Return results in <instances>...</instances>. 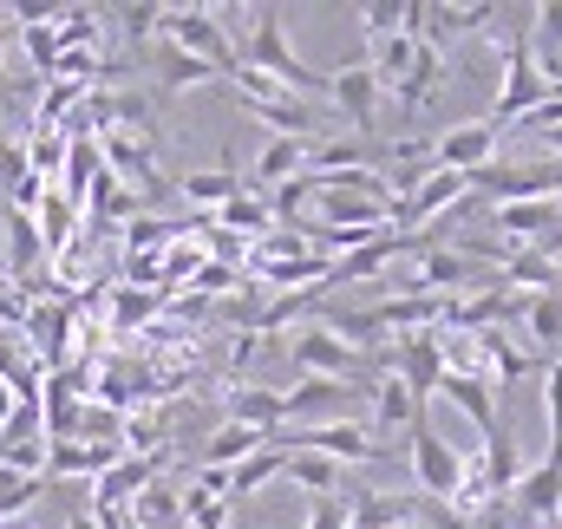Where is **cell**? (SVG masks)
Segmentation results:
<instances>
[{
  "mask_svg": "<svg viewBox=\"0 0 562 529\" xmlns=\"http://www.w3.org/2000/svg\"><path fill=\"white\" fill-rule=\"evenodd\" d=\"M497 53H504V79H497V99H491V132L504 137V125H524L543 99H550V79L537 72V59H530V26H524V13H517V26L510 33H497Z\"/></svg>",
  "mask_w": 562,
  "mask_h": 529,
  "instance_id": "cell-1",
  "label": "cell"
},
{
  "mask_svg": "<svg viewBox=\"0 0 562 529\" xmlns=\"http://www.w3.org/2000/svg\"><path fill=\"white\" fill-rule=\"evenodd\" d=\"M157 33H164L177 53L203 59L216 79H236V72H243L236 40H229V13H223V7H164V13H157Z\"/></svg>",
  "mask_w": 562,
  "mask_h": 529,
  "instance_id": "cell-2",
  "label": "cell"
},
{
  "mask_svg": "<svg viewBox=\"0 0 562 529\" xmlns=\"http://www.w3.org/2000/svg\"><path fill=\"white\" fill-rule=\"evenodd\" d=\"M236 59H243L249 72L281 79L294 99H301V92H327V72L301 66V53L288 46V20H281V7H262V13H256V33H249V46H236Z\"/></svg>",
  "mask_w": 562,
  "mask_h": 529,
  "instance_id": "cell-3",
  "label": "cell"
},
{
  "mask_svg": "<svg viewBox=\"0 0 562 529\" xmlns=\"http://www.w3.org/2000/svg\"><path fill=\"white\" fill-rule=\"evenodd\" d=\"M276 451H314V458H353V464H380V458H393L360 418H327V425H281L276 438H269Z\"/></svg>",
  "mask_w": 562,
  "mask_h": 529,
  "instance_id": "cell-4",
  "label": "cell"
},
{
  "mask_svg": "<svg viewBox=\"0 0 562 529\" xmlns=\"http://www.w3.org/2000/svg\"><path fill=\"white\" fill-rule=\"evenodd\" d=\"M413 477H419L425 504H451L464 477V451L431 425V412H413Z\"/></svg>",
  "mask_w": 562,
  "mask_h": 529,
  "instance_id": "cell-5",
  "label": "cell"
},
{
  "mask_svg": "<svg viewBox=\"0 0 562 529\" xmlns=\"http://www.w3.org/2000/svg\"><path fill=\"white\" fill-rule=\"evenodd\" d=\"M471 190L491 196V203H557L562 164L557 157H543V164H484V170H471Z\"/></svg>",
  "mask_w": 562,
  "mask_h": 529,
  "instance_id": "cell-6",
  "label": "cell"
},
{
  "mask_svg": "<svg viewBox=\"0 0 562 529\" xmlns=\"http://www.w3.org/2000/svg\"><path fill=\"white\" fill-rule=\"evenodd\" d=\"M464 196H471V177H458V170H431L406 203H393V229H425V223L451 216Z\"/></svg>",
  "mask_w": 562,
  "mask_h": 529,
  "instance_id": "cell-7",
  "label": "cell"
},
{
  "mask_svg": "<svg viewBox=\"0 0 562 529\" xmlns=\"http://www.w3.org/2000/svg\"><path fill=\"white\" fill-rule=\"evenodd\" d=\"M510 510H517V529H537V524H557L562 510V464H530L517 484H510V497H504Z\"/></svg>",
  "mask_w": 562,
  "mask_h": 529,
  "instance_id": "cell-8",
  "label": "cell"
},
{
  "mask_svg": "<svg viewBox=\"0 0 562 529\" xmlns=\"http://www.w3.org/2000/svg\"><path fill=\"white\" fill-rule=\"evenodd\" d=\"M314 203H321V229H347V236H386L393 229V203H367L353 190H314Z\"/></svg>",
  "mask_w": 562,
  "mask_h": 529,
  "instance_id": "cell-9",
  "label": "cell"
},
{
  "mask_svg": "<svg viewBox=\"0 0 562 529\" xmlns=\"http://www.w3.org/2000/svg\"><path fill=\"white\" fill-rule=\"evenodd\" d=\"M484 164H497V132H491L484 119L451 125L445 137H431V170H458V177H471V170H484Z\"/></svg>",
  "mask_w": 562,
  "mask_h": 529,
  "instance_id": "cell-10",
  "label": "cell"
},
{
  "mask_svg": "<svg viewBox=\"0 0 562 529\" xmlns=\"http://www.w3.org/2000/svg\"><path fill=\"white\" fill-rule=\"evenodd\" d=\"M327 92H334V105H340V119L353 125V132H373V119H380V79L367 72V59L353 66H334L327 72Z\"/></svg>",
  "mask_w": 562,
  "mask_h": 529,
  "instance_id": "cell-11",
  "label": "cell"
},
{
  "mask_svg": "<svg viewBox=\"0 0 562 529\" xmlns=\"http://www.w3.org/2000/svg\"><path fill=\"white\" fill-rule=\"evenodd\" d=\"M125 451L119 444H92V438H53L46 444V484H72V477H105Z\"/></svg>",
  "mask_w": 562,
  "mask_h": 529,
  "instance_id": "cell-12",
  "label": "cell"
},
{
  "mask_svg": "<svg viewBox=\"0 0 562 529\" xmlns=\"http://www.w3.org/2000/svg\"><path fill=\"white\" fill-rule=\"evenodd\" d=\"M164 458L170 451H125L105 477H99V491H92V504H105V510H132V497L157 484V471H164Z\"/></svg>",
  "mask_w": 562,
  "mask_h": 529,
  "instance_id": "cell-13",
  "label": "cell"
},
{
  "mask_svg": "<svg viewBox=\"0 0 562 529\" xmlns=\"http://www.w3.org/2000/svg\"><path fill=\"white\" fill-rule=\"evenodd\" d=\"M294 367L301 373H314V380H353V367H360V353L347 347V340H334L327 327H301L294 334Z\"/></svg>",
  "mask_w": 562,
  "mask_h": 529,
  "instance_id": "cell-14",
  "label": "cell"
},
{
  "mask_svg": "<svg viewBox=\"0 0 562 529\" xmlns=\"http://www.w3.org/2000/svg\"><path fill=\"white\" fill-rule=\"evenodd\" d=\"M243 112L256 119V125H269L276 137H307L321 125V112L307 105V99H294L288 86H269V92H256V99H243Z\"/></svg>",
  "mask_w": 562,
  "mask_h": 529,
  "instance_id": "cell-15",
  "label": "cell"
},
{
  "mask_svg": "<svg viewBox=\"0 0 562 529\" xmlns=\"http://www.w3.org/2000/svg\"><path fill=\"white\" fill-rule=\"evenodd\" d=\"M353 398H347V386H334V380H307V386H294V393H281V425H327V418H340Z\"/></svg>",
  "mask_w": 562,
  "mask_h": 529,
  "instance_id": "cell-16",
  "label": "cell"
},
{
  "mask_svg": "<svg viewBox=\"0 0 562 529\" xmlns=\"http://www.w3.org/2000/svg\"><path fill=\"white\" fill-rule=\"evenodd\" d=\"M229 425H249L262 438L281 431V393L276 386H229Z\"/></svg>",
  "mask_w": 562,
  "mask_h": 529,
  "instance_id": "cell-17",
  "label": "cell"
},
{
  "mask_svg": "<svg viewBox=\"0 0 562 529\" xmlns=\"http://www.w3.org/2000/svg\"><path fill=\"white\" fill-rule=\"evenodd\" d=\"M438 393L451 398L471 425H477V438H497V431H504V425H497V393H491L484 380H451V373H445V380H438Z\"/></svg>",
  "mask_w": 562,
  "mask_h": 529,
  "instance_id": "cell-18",
  "label": "cell"
},
{
  "mask_svg": "<svg viewBox=\"0 0 562 529\" xmlns=\"http://www.w3.org/2000/svg\"><path fill=\"white\" fill-rule=\"evenodd\" d=\"M445 79H451V72H445V53L419 40V53H413V66H406V79H400V92H393V99H400L406 112H419V105L438 92V86H445Z\"/></svg>",
  "mask_w": 562,
  "mask_h": 529,
  "instance_id": "cell-19",
  "label": "cell"
},
{
  "mask_svg": "<svg viewBox=\"0 0 562 529\" xmlns=\"http://www.w3.org/2000/svg\"><path fill=\"white\" fill-rule=\"evenodd\" d=\"M59 177H66V190H59V196L79 210V203H86V190L105 177V157H99V144H92V137H66V170H59Z\"/></svg>",
  "mask_w": 562,
  "mask_h": 529,
  "instance_id": "cell-20",
  "label": "cell"
},
{
  "mask_svg": "<svg viewBox=\"0 0 562 529\" xmlns=\"http://www.w3.org/2000/svg\"><path fill=\"white\" fill-rule=\"evenodd\" d=\"M367 393H373V418H360V425H367L373 438H380V431H400V425H413V412H419V405H413V393H406L393 373H380Z\"/></svg>",
  "mask_w": 562,
  "mask_h": 529,
  "instance_id": "cell-21",
  "label": "cell"
},
{
  "mask_svg": "<svg viewBox=\"0 0 562 529\" xmlns=\"http://www.w3.org/2000/svg\"><path fill=\"white\" fill-rule=\"evenodd\" d=\"M281 471H288V451H276V444H262L256 458L229 464L223 477H229V497H256V491H269V484H281Z\"/></svg>",
  "mask_w": 562,
  "mask_h": 529,
  "instance_id": "cell-22",
  "label": "cell"
},
{
  "mask_svg": "<svg viewBox=\"0 0 562 529\" xmlns=\"http://www.w3.org/2000/svg\"><path fill=\"white\" fill-rule=\"evenodd\" d=\"M132 524H138V529H183V491L157 477L150 491L132 497Z\"/></svg>",
  "mask_w": 562,
  "mask_h": 529,
  "instance_id": "cell-23",
  "label": "cell"
},
{
  "mask_svg": "<svg viewBox=\"0 0 562 529\" xmlns=\"http://www.w3.org/2000/svg\"><path fill=\"white\" fill-rule=\"evenodd\" d=\"M236 190H243V177H236L229 164H223V170H190V177H177V196L196 203V210H223Z\"/></svg>",
  "mask_w": 562,
  "mask_h": 529,
  "instance_id": "cell-24",
  "label": "cell"
},
{
  "mask_svg": "<svg viewBox=\"0 0 562 529\" xmlns=\"http://www.w3.org/2000/svg\"><path fill=\"white\" fill-rule=\"evenodd\" d=\"M216 229H243L249 243H262V236L276 229V216H269V196H249V190H236V196L216 210Z\"/></svg>",
  "mask_w": 562,
  "mask_h": 529,
  "instance_id": "cell-25",
  "label": "cell"
},
{
  "mask_svg": "<svg viewBox=\"0 0 562 529\" xmlns=\"http://www.w3.org/2000/svg\"><path fill=\"white\" fill-rule=\"evenodd\" d=\"M262 444H269L262 431H249V425H223V431H216V438L203 444V458H196V464H210V471H229V464H243V458H256Z\"/></svg>",
  "mask_w": 562,
  "mask_h": 529,
  "instance_id": "cell-26",
  "label": "cell"
},
{
  "mask_svg": "<svg viewBox=\"0 0 562 529\" xmlns=\"http://www.w3.org/2000/svg\"><path fill=\"white\" fill-rule=\"evenodd\" d=\"M307 137H276L262 157H256V170H249V183H288L294 170H307Z\"/></svg>",
  "mask_w": 562,
  "mask_h": 529,
  "instance_id": "cell-27",
  "label": "cell"
},
{
  "mask_svg": "<svg viewBox=\"0 0 562 529\" xmlns=\"http://www.w3.org/2000/svg\"><path fill=\"white\" fill-rule=\"evenodd\" d=\"M288 484H301V491H314V497H340V464L334 458H314V451H288V471H281Z\"/></svg>",
  "mask_w": 562,
  "mask_h": 529,
  "instance_id": "cell-28",
  "label": "cell"
},
{
  "mask_svg": "<svg viewBox=\"0 0 562 529\" xmlns=\"http://www.w3.org/2000/svg\"><path fill=\"white\" fill-rule=\"evenodd\" d=\"M46 262V249H40V229H33V216H7V268H13V281H26L33 268Z\"/></svg>",
  "mask_w": 562,
  "mask_h": 529,
  "instance_id": "cell-29",
  "label": "cell"
},
{
  "mask_svg": "<svg viewBox=\"0 0 562 529\" xmlns=\"http://www.w3.org/2000/svg\"><path fill=\"white\" fill-rule=\"evenodd\" d=\"M524 327H530V340H537L543 353H562V294H530Z\"/></svg>",
  "mask_w": 562,
  "mask_h": 529,
  "instance_id": "cell-30",
  "label": "cell"
},
{
  "mask_svg": "<svg viewBox=\"0 0 562 529\" xmlns=\"http://www.w3.org/2000/svg\"><path fill=\"white\" fill-rule=\"evenodd\" d=\"M157 307H164V294H157V288H119V294H112V334L144 327Z\"/></svg>",
  "mask_w": 562,
  "mask_h": 529,
  "instance_id": "cell-31",
  "label": "cell"
},
{
  "mask_svg": "<svg viewBox=\"0 0 562 529\" xmlns=\"http://www.w3.org/2000/svg\"><path fill=\"white\" fill-rule=\"evenodd\" d=\"M40 497H46V477H20V471H0V524L26 517Z\"/></svg>",
  "mask_w": 562,
  "mask_h": 529,
  "instance_id": "cell-32",
  "label": "cell"
},
{
  "mask_svg": "<svg viewBox=\"0 0 562 529\" xmlns=\"http://www.w3.org/2000/svg\"><path fill=\"white\" fill-rule=\"evenodd\" d=\"M26 170H33L40 183H53V177L66 170V132H33L26 137Z\"/></svg>",
  "mask_w": 562,
  "mask_h": 529,
  "instance_id": "cell-33",
  "label": "cell"
},
{
  "mask_svg": "<svg viewBox=\"0 0 562 529\" xmlns=\"http://www.w3.org/2000/svg\"><path fill=\"white\" fill-rule=\"evenodd\" d=\"M203 79H216L203 59H190V53L164 46V72H157V92H190V86H203Z\"/></svg>",
  "mask_w": 562,
  "mask_h": 529,
  "instance_id": "cell-34",
  "label": "cell"
},
{
  "mask_svg": "<svg viewBox=\"0 0 562 529\" xmlns=\"http://www.w3.org/2000/svg\"><path fill=\"white\" fill-rule=\"evenodd\" d=\"M353 20L367 26V40H393V33H406V0H367V7H353Z\"/></svg>",
  "mask_w": 562,
  "mask_h": 529,
  "instance_id": "cell-35",
  "label": "cell"
},
{
  "mask_svg": "<svg viewBox=\"0 0 562 529\" xmlns=\"http://www.w3.org/2000/svg\"><path fill=\"white\" fill-rule=\"evenodd\" d=\"M157 13H164L157 0H125V7H105V20H119L132 46H144V40H157Z\"/></svg>",
  "mask_w": 562,
  "mask_h": 529,
  "instance_id": "cell-36",
  "label": "cell"
},
{
  "mask_svg": "<svg viewBox=\"0 0 562 529\" xmlns=\"http://www.w3.org/2000/svg\"><path fill=\"white\" fill-rule=\"evenodd\" d=\"M26 177H33V170H26V144H13V137L0 132V183H7V196H13Z\"/></svg>",
  "mask_w": 562,
  "mask_h": 529,
  "instance_id": "cell-37",
  "label": "cell"
},
{
  "mask_svg": "<svg viewBox=\"0 0 562 529\" xmlns=\"http://www.w3.org/2000/svg\"><path fill=\"white\" fill-rule=\"evenodd\" d=\"M301 529H347V497H314Z\"/></svg>",
  "mask_w": 562,
  "mask_h": 529,
  "instance_id": "cell-38",
  "label": "cell"
},
{
  "mask_svg": "<svg viewBox=\"0 0 562 529\" xmlns=\"http://www.w3.org/2000/svg\"><path fill=\"white\" fill-rule=\"evenodd\" d=\"M537 137H543V150H550V157L562 164V125H550V132H537Z\"/></svg>",
  "mask_w": 562,
  "mask_h": 529,
  "instance_id": "cell-39",
  "label": "cell"
},
{
  "mask_svg": "<svg viewBox=\"0 0 562 529\" xmlns=\"http://www.w3.org/2000/svg\"><path fill=\"white\" fill-rule=\"evenodd\" d=\"M66 529H99V524H92V510H72V517H66Z\"/></svg>",
  "mask_w": 562,
  "mask_h": 529,
  "instance_id": "cell-40",
  "label": "cell"
},
{
  "mask_svg": "<svg viewBox=\"0 0 562 529\" xmlns=\"http://www.w3.org/2000/svg\"><path fill=\"white\" fill-rule=\"evenodd\" d=\"M0 46H7V7H0Z\"/></svg>",
  "mask_w": 562,
  "mask_h": 529,
  "instance_id": "cell-41",
  "label": "cell"
},
{
  "mask_svg": "<svg viewBox=\"0 0 562 529\" xmlns=\"http://www.w3.org/2000/svg\"><path fill=\"white\" fill-rule=\"evenodd\" d=\"M0 529H20V524H0Z\"/></svg>",
  "mask_w": 562,
  "mask_h": 529,
  "instance_id": "cell-42",
  "label": "cell"
},
{
  "mask_svg": "<svg viewBox=\"0 0 562 529\" xmlns=\"http://www.w3.org/2000/svg\"><path fill=\"white\" fill-rule=\"evenodd\" d=\"M557 524H562V510H557Z\"/></svg>",
  "mask_w": 562,
  "mask_h": 529,
  "instance_id": "cell-43",
  "label": "cell"
},
{
  "mask_svg": "<svg viewBox=\"0 0 562 529\" xmlns=\"http://www.w3.org/2000/svg\"><path fill=\"white\" fill-rule=\"evenodd\" d=\"M557 367H562V353H557Z\"/></svg>",
  "mask_w": 562,
  "mask_h": 529,
  "instance_id": "cell-44",
  "label": "cell"
}]
</instances>
